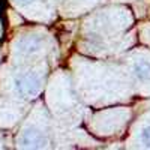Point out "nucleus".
Listing matches in <instances>:
<instances>
[{"label":"nucleus","instance_id":"f03ea898","mask_svg":"<svg viewBox=\"0 0 150 150\" xmlns=\"http://www.w3.org/2000/svg\"><path fill=\"white\" fill-rule=\"evenodd\" d=\"M135 74L140 80H150V63L149 62H138L135 65Z\"/></svg>","mask_w":150,"mask_h":150},{"label":"nucleus","instance_id":"7ed1b4c3","mask_svg":"<svg viewBox=\"0 0 150 150\" xmlns=\"http://www.w3.org/2000/svg\"><path fill=\"white\" fill-rule=\"evenodd\" d=\"M141 137H143V141H144L147 146H150V126L143 131V135H141Z\"/></svg>","mask_w":150,"mask_h":150},{"label":"nucleus","instance_id":"f257e3e1","mask_svg":"<svg viewBox=\"0 0 150 150\" xmlns=\"http://www.w3.org/2000/svg\"><path fill=\"white\" fill-rule=\"evenodd\" d=\"M15 87L17 92L23 96H32L38 92L39 87V80L35 75H24V77L15 78Z\"/></svg>","mask_w":150,"mask_h":150},{"label":"nucleus","instance_id":"20e7f679","mask_svg":"<svg viewBox=\"0 0 150 150\" xmlns=\"http://www.w3.org/2000/svg\"><path fill=\"white\" fill-rule=\"evenodd\" d=\"M18 3H21V5H27V3H30L32 0H17Z\"/></svg>","mask_w":150,"mask_h":150}]
</instances>
